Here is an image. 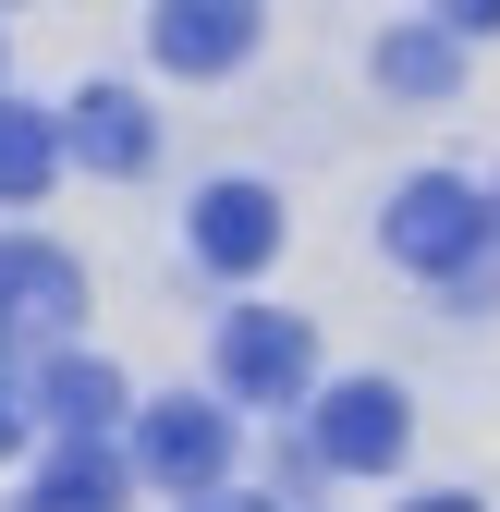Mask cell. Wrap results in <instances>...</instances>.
Instances as JSON below:
<instances>
[{
    "label": "cell",
    "mask_w": 500,
    "mask_h": 512,
    "mask_svg": "<svg viewBox=\"0 0 500 512\" xmlns=\"http://www.w3.org/2000/svg\"><path fill=\"white\" fill-rule=\"evenodd\" d=\"M403 439H415V415H403V391H391V378H342V391H318L305 464H342V476H391V464H403Z\"/></svg>",
    "instance_id": "6da1fadb"
},
{
    "label": "cell",
    "mask_w": 500,
    "mask_h": 512,
    "mask_svg": "<svg viewBox=\"0 0 500 512\" xmlns=\"http://www.w3.org/2000/svg\"><path fill=\"white\" fill-rule=\"evenodd\" d=\"M74 317H86V269L61 244H25L13 232V244H0V354H13V342H49L61 354Z\"/></svg>",
    "instance_id": "7a4b0ae2"
},
{
    "label": "cell",
    "mask_w": 500,
    "mask_h": 512,
    "mask_svg": "<svg viewBox=\"0 0 500 512\" xmlns=\"http://www.w3.org/2000/svg\"><path fill=\"white\" fill-rule=\"evenodd\" d=\"M488 244V208H476V183H452V171H415L403 196H391V256L403 269H464V256Z\"/></svg>",
    "instance_id": "3957f363"
},
{
    "label": "cell",
    "mask_w": 500,
    "mask_h": 512,
    "mask_svg": "<svg viewBox=\"0 0 500 512\" xmlns=\"http://www.w3.org/2000/svg\"><path fill=\"white\" fill-rule=\"evenodd\" d=\"M135 464L159 476V488H220V464H232V415L220 403H196V391H171V403H147L135 415Z\"/></svg>",
    "instance_id": "277c9868"
},
{
    "label": "cell",
    "mask_w": 500,
    "mask_h": 512,
    "mask_svg": "<svg viewBox=\"0 0 500 512\" xmlns=\"http://www.w3.org/2000/svg\"><path fill=\"white\" fill-rule=\"evenodd\" d=\"M305 366H318L305 317H281V305L220 317V391H244V403H293V391H305Z\"/></svg>",
    "instance_id": "5b68a950"
},
{
    "label": "cell",
    "mask_w": 500,
    "mask_h": 512,
    "mask_svg": "<svg viewBox=\"0 0 500 512\" xmlns=\"http://www.w3.org/2000/svg\"><path fill=\"white\" fill-rule=\"evenodd\" d=\"M61 159H86V171H110V183H135V171L159 159V122H147V98L86 86V98H74V122H61Z\"/></svg>",
    "instance_id": "8992f818"
},
{
    "label": "cell",
    "mask_w": 500,
    "mask_h": 512,
    "mask_svg": "<svg viewBox=\"0 0 500 512\" xmlns=\"http://www.w3.org/2000/svg\"><path fill=\"white\" fill-rule=\"evenodd\" d=\"M196 256L208 269H269L281 256V196L269 183H208L196 196Z\"/></svg>",
    "instance_id": "52a82bcc"
},
{
    "label": "cell",
    "mask_w": 500,
    "mask_h": 512,
    "mask_svg": "<svg viewBox=\"0 0 500 512\" xmlns=\"http://www.w3.org/2000/svg\"><path fill=\"white\" fill-rule=\"evenodd\" d=\"M37 415L61 427V452H98V427L122 415V366H98V354H49V366H37Z\"/></svg>",
    "instance_id": "ba28073f"
},
{
    "label": "cell",
    "mask_w": 500,
    "mask_h": 512,
    "mask_svg": "<svg viewBox=\"0 0 500 512\" xmlns=\"http://www.w3.org/2000/svg\"><path fill=\"white\" fill-rule=\"evenodd\" d=\"M171 74H232L244 49H257V13H232V0H171V13L147 25Z\"/></svg>",
    "instance_id": "9c48e42d"
},
{
    "label": "cell",
    "mask_w": 500,
    "mask_h": 512,
    "mask_svg": "<svg viewBox=\"0 0 500 512\" xmlns=\"http://www.w3.org/2000/svg\"><path fill=\"white\" fill-rule=\"evenodd\" d=\"M49 171H61V122L25 110V98H0V208H37Z\"/></svg>",
    "instance_id": "30bf717a"
},
{
    "label": "cell",
    "mask_w": 500,
    "mask_h": 512,
    "mask_svg": "<svg viewBox=\"0 0 500 512\" xmlns=\"http://www.w3.org/2000/svg\"><path fill=\"white\" fill-rule=\"evenodd\" d=\"M25 512H122V464L110 452H49V476H37Z\"/></svg>",
    "instance_id": "8fae6325"
},
{
    "label": "cell",
    "mask_w": 500,
    "mask_h": 512,
    "mask_svg": "<svg viewBox=\"0 0 500 512\" xmlns=\"http://www.w3.org/2000/svg\"><path fill=\"white\" fill-rule=\"evenodd\" d=\"M464 74V49H452V25H403L391 49H379V86H403V98H440Z\"/></svg>",
    "instance_id": "7c38bea8"
},
{
    "label": "cell",
    "mask_w": 500,
    "mask_h": 512,
    "mask_svg": "<svg viewBox=\"0 0 500 512\" xmlns=\"http://www.w3.org/2000/svg\"><path fill=\"white\" fill-rule=\"evenodd\" d=\"M196 512H281V500H244V488H208Z\"/></svg>",
    "instance_id": "4fadbf2b"
},
{
    "label": "cell",
    "mask_w": 500,
    "mask_h": 512,
    "mask_svg": "<svg viewBox=\"0 0 500 512\" xmlns=\"http://www.w3.org/2000/svg\"><path fill=\"white\" fill-rule=\"evenodd\" d=\"M415 512H476V500H464V488H440V500H415Z\"/></svg>",
    "instance_id": "5bb4252c"
},
{
    "label": "cell",
    "mask_w": 500,
    "mask_h": 512,
    "mask_svg": "<svg viewBox=\"0 0 500 512\" xmlns=\"http://www.w3.org/2000/svg\"><path fill=\"white\" fill-rule=\"evenodd\" d=\"M13 427H25V415H13V391H0V452H13Z\"/></svg>",
    "instance_id": "9a60e30c"
},
{
    "label": "cell",
    "mask_w": 500,
    "mask_h": 512,
    "mask_svg": "<svg viewBox=\"0 0 500 512\" xmlns=\"http://www.w3.org/2000/svg\"><path fill=\"white\" fill-rule=\"evenodd\" d=\"M488 232H500V208H488Z\"/></svg>",
    "instance_id": "2e32d148"
}]
</instances>
